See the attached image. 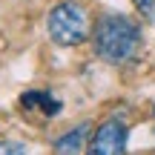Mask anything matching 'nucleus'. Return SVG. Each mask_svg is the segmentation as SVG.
Instances as JSON below:
<instances>
[{
	"mask_svg": "<svg viewBox=\"0 0 155 155\" xmlns=\"http://www.w3.org/2000/svg\"><path fill=\"white\" fill-rule=\"evenodd\" d=\"M127 135H129L127 127H124L118 118H109V121H104L98 129H95L86 155H124Z\"/></svg>",
	"mask_w": 155,
	"mask_h": 155,
	"instance_id": "obj_3",
	"label": "nucleus"
},
{
	"mask_svg": "<svg viewBox=\"0 0 155 155\" xmlns=\"http://www.w3.org/2000/svg\"><path fill=\"white\" fill-rule=\"evenodd\" d=\"M46 32L58 46H78L89 35V17L78 3H61L46 17Z\"/></svg>",
	"mask_w": 155,
	"mask_h": 155,
	"instance_id": "obj_2",
	"label": "nucleus"
},
{
	"mask_svg": "<svg viewBox=\"0 0 155 155\" xmlns=\"http://www.w3.org/2000/svg\"><path fill=\"white\" fill-rule=\"evenodd\" d=\"M138 43H141L138 23L124 15H106L95 26V52L104 61H112V63L129 61L138 49Z\"/></svg>",
	"mask_w": 155,
	"mask_h": 155,
	"instance_id": "obj_1",
	"label": "nucleus"
},
{
	"mask_svg": "<svg viewBox=\"0 0 155 155\" xmlns=\"http://www.w3.org/2000/svg\"><path fill=\"white\" fill-rule=\"evenodd\" d=\"M86 132H89V124H81V127L69 129L66 135L55 141V155H81L83 144H86Z\"/></svg>",
	"mask_w": 155,
	"mask_h": 155,
	"instance_id": "obj_4",
	"label": "nucleus"
},
{
	"mask_svg": "<svg viewBox=\"0 0 155 155\" xmlns=\"http://www.w3.org/2000/svg\"><path fill=\"white\" fill-rule=\"evenodd\" d=\"M135 6H138V12L144 17H150V20H155V0H132Z\"/></svg>",
	"mask_w": 155,
	"mask_h": 155,
	"instance_id": "obj_6",
	"label": "nucleus"
},
{
	"mask_svg": "<svg viewBox=\"0 0 155 155\" xmlns=\"http://www.w3.org/2000/svg\"><path fill=\"white\" fill-rule=\"evenodd\" d=\"M152 112H155V106H152Z\"/></svg>",
	"mask_w": 155,
	"mask_h": 155,
	"instance_id": "obj_7",
	"label": "nucleus"
},
{
	"mask_svg": "<svg viewBox=\"0 0 155 155\" xmlns=\"http://www.w3.org/2000/svg\"><path fill=\"white\" fill-rule=\"evenodd\" d=\"M0 155H29V150L17 141H3L0 144Z\"/></svg>",
	"mask_w": 155,
	"mask_h": 155,
	"instance_id": "obj_5",
	"label": "nucleus"
}]
</instances>
